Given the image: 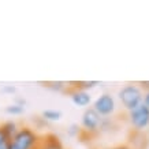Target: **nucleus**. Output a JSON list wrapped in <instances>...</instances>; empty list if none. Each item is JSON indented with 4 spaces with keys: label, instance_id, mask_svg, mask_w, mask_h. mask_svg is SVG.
Returning <instances> with one entry per match:
<instances>
[{
    "label": "nucleus",
    "instance_id": "1",
    "mask_svg": "<svg viewBox=\"0 0 149 149\" xmlns=\"http://www.w3.org/2000/svg\"><path fill=\"white\" fill-rule=\"evenodd\" d=\"M41 136L30 126H19L15 136L8 141V149H38Z\"/></svg>",
    "mask_w": 149,
    "mask_h": 149
},
{
    "label": "nucleus",
    "instance_id": "2",
    "mask_svg": "<svg viewBox=\"0 0 149 149\" xmlns=\"http://www.w3.org/2000/svg\"><path fill=\"white\" fill-rule=\"evenodd\" d=\"M142 97H144V92L141 89V86L137 84L125 85L118 93V99L127 112L133 111L140 104H142Z\"/></svg>",
    "mask_w": 149,
    "mask_h": 149
},
{
    "label": "nucleus",
    "instance_id": "3",
    "mask_svg": "<svg viewBox=\"0 0 149 149\" xmlns=\"http://www.w3.org/2000/svg\"><path fill=\"white\" fill-rule=\"evenodd\" d=\"M101 120H103V118L100 116L92 107L85 108V111L82 112L81 116V130H82L81 134H86L89 137L99 134Z\"/></svg>",
    "mask_w": 149,
    "mask_h": 149
},
{
    "label": "nucleus",
    "instance_id": "4",
    "mask_svg": "<svg viewBox=\"0 0 149 149\" xmlns=\"http://www.w3.org/2000/svg\"><path fill=\"white\" fill-rule=\"evenodd\" d=\"M92 108L99 113L101 118H111L116 112V100L113 95L105 92L96 97L92 103Z\"/></svg>",
    "mask_w": 149,
    "mask_h": 149
},
{
    "label": "nucleus",
    "instance_id": "5",
    "mask_svg": "<svg viewBox=\"0 0 149 149\" xmlns=\"http://www.w3.org/2000/svg\"><path fill=\"white\" fill-rule=\"evenodd\" d=\"M127 120L134 131H144L149 126V108L145 104H140L137 108L127 112Z\"/></svg>",
    "mask_w": 149,
    "mask_h": 149
},
{
    "label": "nucleus",
    "instance_id": "6",
    "mask_svg": "<svg viewBox=\"0 0 149 149\" xmlns=\"http://www.w3.org/2000/svg\"><path fill=\"white\" fill-rule=\"evenodd\" d=\"M68 96H70V100L74 105L77 107H81V108H89V105L93 103V99H92V95L89 92L81 91V89H75V88H71L68 85Z\"/></svg>",
    "mask_w": 149,
    "mask_h": 149
},
{
    "label": "nucleus",
    "instance_id": "7",
    "mask_svg": "<svg viewBox=\"0 0 149 149\" xmlns=\"http://www.w3.org/2000/svg\"><path fill=\"white\" fill-rule=\"evenodd\" d=\"M38 149H66L63 142L60 141L58 136H55L52 133L41 136V141L38 145Z\"/></svg>",
    "mask_w": 149,
    "mask_h": 149
},
{
    "label": "nucleus",
    "instance_id": "8",
    "mask_svg": "<svg viewBox=\"0 0 149 149\" xmlns=\"http://www.w3.org/2000/svg\"><path fill=\"white\" fill-rule=\"evenodd\" d=\"M68 85L71 88H75V89H81V91L89 92L92 89H95L100 85L99 81H77V82H70Z\"/></svg>",
    "mask_w": 149,
    "mask_h": 149
},
{
    "label": "nucleus",
    "instance_id": "9",
    "mask_svg": "<svg viewBox=\"0 0 149 149\" xmlns=\"http://www.w3.org/2000/svg\"><path fill=\"white\" fill-rule=\"evenodd\" d=\"M0 127H1L3 133L7 136V138H8V140H11V138L15 136V133H17V131H18V129H19L18 123L14 122V120H7V122L1 123V125H0Z\"/></svg>",
    "mask_w": 149,
    "mask_h": 149
},
{
    "label": "nucleus",
    "instance_id": "10",
    "mask_svg": "<svg viewBox=\"0 0 149 149\" xmlns=\"http://www.w3.org/2000/svg\"><path fill=\"white\" fill-rule=\"evenodd\" d=\"M41 118L45 122H59L62 119V112L59 109H44L41 112Z\"/></svg>",
    "mask_w": 149,
    "mask_h": 149
},
{
    "label": "nucleus",
    "instance_id": "11",
    "mask_svg": "<svg viewBox=\"0 0 149 149\" xmlns=\"http://www.w3.org/2000/svg\"><path fill=\"white\" fill-rule=\"evenodd\" d=\"M45 88L51 89L54 92H58V93H62V92H67L68 91V84L63 81H51V82H45L44 84Z\"/></svg>",
    "mask_w": 149,
    "mask_h": 149
},
{
    "label": "nucleus",
    "instance_id": "12",
    "mask_svg": "<svg viewBox=\"0 0 149 149\" xmlns=\"http://www.w3.org/2000/svg\"><path fill=\"white\" fill-rule=\"evenodd\" d=\"M4 111H6V113H8V115H22V113L25 112V107L13 103V104H8L4 108Z\"/></svg>",
    "mask_w": 149,
    "mask_h": 149
},
{
    "label": "nucleus",
    "instance_id": "13",
    "mask_svg": "<svg viewBox=\"0 0 149 149\" xmlns=\"http://www.w3.org/2000/svg\"><path fill=\"white\" fill-rule=\"evenodd\" d=\"M81 126L78 123H71L70 126L67 127V136L68 137H79L81 136Z\"/></svg>",
    "mask_w": 149,
    "mask_h": 149
},
{
    "label": "nucleus",
    "instance_id": "14",
    "mask_svg": "<svg viewBox=\"0 0 149 149\" xmlns=\"http://www.w3.org/2000/svg\"><path fill=\"white\" fill-rule=\"evenodd\" d=\"M1 92L3 93H6V95H15V92H17V88L13 85H4L3 88H1Z\"/></svg>",
    "mask_w": 149,
    "mask_h": 149
},
{
    "label": "nucleus",
    "instance_id": "15",
    "mask_svg": "<svg viewBox=\"0 0 149 149\" xmlns=\"http://www.w3.org/2000/svg\"><path fill=\"white\" fill-rule=\"evenodd\" d=\"M142 104H145V105L149 108V88L145 91V93H144V97H142Z\"/></svg>",
    "mask_w": 149,
    "mask_h": 149
},
{
    "label": "nucleus",
    "instance_id": "16",
    "mask_svg": "<svg viewBox=\"0 0 149 149\" xmlns=\"http://www.w3.org/2000/svg\"><path fill=\"white\" fill-rule=\"evenodd\" d=\"M15 104H18V105H22V107H25L26 105V100L23 99V97H19V96H15V101H14Z\"/></svg>",
    "mask_w": 149,
    "mask_h": 149
},
{
    "label": "nucleus",
    "instance_id": "17",
    "mask_svg": "<svg viewBox=\"0 0 149 149\" xmlns=\"http://www.w3.org/2000/svg\"><path fill=\"white\" fill-rule=\"evenodd\" d=\"M105 149H133L131 146L126 144H119V145H115V146H109V148H105Z\"/></svg>",
    "mask_w": 149,
    "mask_h": 149
}]
</instances>
